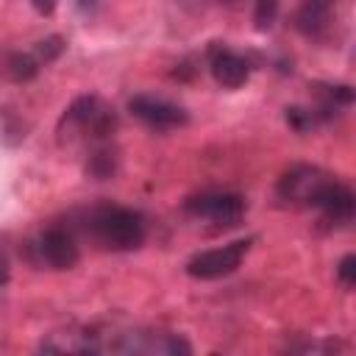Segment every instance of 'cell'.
I'll list each match as a JSON object with an SVG mask.
<instances>
[{
    "mask_svg": "<svg viewBox=\"0 0 356 356\" xmlns=\"http://www.w3.org/2000/svg\"><path fill=\"white\" fill-rule=\"evenodd\" d=\"M86 234L108 250H134L145 242V217L125 206H97L86 214Z\"/></svg>",
    "mask_w": 356,
    "mask_h": 356,
    "instance_id": "cell-1",
    "label": "cell"
},
{
    "mask_svg": "<svg viewBox=\"0 0 356 356\" xmlns=\"http://www.w3.org/2000/svg\"><path fill=\"white\" fill-rule=\"evenodd\" d=\"M114 128H117V114L97 95L75 97L58 122V134L67 131L70 136H89L95 142H106L114 134Z\"/></svg>",
    "mask_w": 356,
    "mask_h": 356,
    "instance_id": "cell-2",
    "label": "cell"
},
{
    "mask_svg": "<svg viewBox=\"0 0 356 356\" xmlns=\"http://www.w3.org/2000/svg\"><path fill=\"white\" fill-rule=\"evenodd\" d=\"M22 250L33 267H47V270H72L81 259V250H78L72 231L61 228V225L44 228L33 239H28Z\"/></svg>",
    "mask_w": 356,
    "mask_h": 356,
    "instance_id": "cell-3",
    "label": "cell"
},
{
    "mask_svg": "<svg viewBox=\"0 0 356 356\" xmlns=\"http://www.w3.org/2000/svg\"><path fill=\"white\" fill-rule=\"evenodd\" d=\"M253 239H236V242H228L222 248H211V250H200L195 253L189 261H186V275L197 278V281H214V278H222V275H231L242 259L248 256Z\"/></svg>",
    "mask_w": 356,
    "mask_h": 356,
    "instance_id": "cell-4",
    "label": "cell"
},
{
    "mask_svg": "<svg viewBox=\"0 0 356 356\" xmlns=\"http://www.w3.org/2000/svg\"><path fill=\"white\" fill-rule=\"evenodd\" d=\"M108 350L120 353H145V356H189L192 345L172 331H128L120 334L117 342L108 345Z\"/></svg>",
    "mask_w": 356,
    "mask_h": 356,
    "instance_id": "cell-5",
    "label": "cell"
},
{
    "mask_svg": "<svg viewBox=\"0 0 356 356\" xmlns=\"http://www.w3.org/2000/svg\"><path fill=\"white\" fill-rule=\"evenodd\" d=\"M184 209L195 217L220 222V225H236L248 209L245 197L236 192H203L184 203Z\"/></svg>",
    "mask_w": 356,
    "mask_h": 356,
    "instance_id": "cell-6",
    "label": "cell"
},
{
    "mask_svg": "<svg viewBox=\"0 0 356 356\" xmlns=\"http://www.w3.org/2000/svg\"><path fill=\"white\" fill-rule=\"evenodd\" d=\"M128 111L145 122L147 128H156V131H170V128H178V125H186L189 114L170 103V100H161V97H150V95H134L128 100Z\"/></svg>",
    "mask_w": 356,
    "mask_h": 356,
    "instance_id": "cell-7",
    "label": "cell"
},
{
    "mask_svg": "<svg viewBox=\"0 0 356 356\" xmlns=\"http://www.w3.org/2000/svg\"><path fill=\"white\" fill-rule=\"evenodd\" d=\"M331 175L320 167H309V164H298V167H289L281 178H278V197L286 200V203H303L309 206L312 197L320 192V186L328 181Z\"/></svg>",
    "mask_w": 356,
    "mask_h": 356,
    "instance_id": "cell-8",
    "label": "cell"
},
{
    "mask_svg": "<svg viewBox=\"0 0 356 356\" xmlns=\"http://www.w3.org/2000/svg\"><path fill=\"white\" fill-rule=\"evenodd\" d=\"M309 206H314V209L323 214L325 222H331V225H345V222H350L353 214H356V195H353L350 186H345L342 181L328 178V181L320 186V192L312 197Z\"/></svg>",
    "mask_w": 356,
    "mask_h": 356,
    "instance_id": "cell-9",
    "label": "cell"
},
{
    "mask_svg": "<svg viewBox=\"0 0 356 356\" xmlns=\"http://www.w3.org/2000/svg\"><path fill=\"white\" fill-rule=\"evenodd\" d=\"M209 70H211L214 81L225 89H239L250 78V61L245 56L228 50L220 42H211V47H209Z\"/></svg>",
    "mask_w": 356,
    "mask_h": 356,
    "instance_id": "cell-10",
    "label": "cell"
},
{
    "mask_svg": "<svg viewBox=\"0 0 356 356\" xmlns=\"http://www.w3.org/2000/svg\"><path fill=\"white\" fill-rule=\"evenodd\" d=\"M334 22V0H300L295 8L292 25L309 39H320Z\"/></svg>",
    "mask_w": 356,
    "mask_h": 356,
    "instance_id": "cell-11",
    "label": "cell"
},
{
    "mask_svg": "<svg viewBox=\"0 0 356 356\" xmlns=\"http://www.w3.org/2000/svg\"><path fill=\"white\" fill-rule=\"evenodd\" d=\"M117 167H120L117 150H114L108 142H100V145L86 156L83 172H86V178H92V181H108V178L117 175Z\"/></svg>",
    "mask_w": 356,
    "mask_h": 356,
    "instance_id": "cell-12",
    "label": "cell"
},
{
    "mask_svg": "<svg viewBox=\"0 0 356 356\" xmlns=\"http://www.w3.org/2000/svg\"><path fill=\"white\" fill-rule=\"evenodd\" d=\"M39 61H36V56L33 53H6L3 56V64H0V70H3V75L8 78V81H14V83H28V81H33L36 75H39Z\"/></svg>",
    "mask_w": 356,
    "mask_h": 356,
    "instance_id": "cell-13",
    "label": "cell"
},
{
    "mask_svg": "<svg viewBox=\"0 0 356 356\" xmlns=\"http://www.w3.org/2000/svg\"><path fill=\"white\" fill-rule=\"evenodd\" d=\"M284 120H286V125L295 134H312L314 125L320 122L317 114H314V108H306V106H286L284 108Z\"/></svg>",
    "mask_w": 356,
    "mask_h": 356,
    "instance_id": "cell-14",
    "label": "cell"
},
{
    "mask_svg": "<svg viewBox=\"0 0 356 356\" xmlns=\"http://www.w3.org/2000/svg\"><path fill=\"white\" fill-rule=\"evenodd\" d=\"M64 50H67V39H64V36H58V33H50V36H44V39H39V42H36L33 56H36V61H39V64H50V61H56Z\"/></svg>",
    "mask_w": 356,
    "mask_h": 356,
    "instance_id": "cell-15",
    "label": "cell"
},
{
    "mask_svg": "<svg viewBox=\"0 0 356 356\" xmlns=\"http://www.w3.org/2000/svg\"><path fill=\"white\" fill-rule=\"evenodd\" d=\"M278 8H281V0H256V8H253V28L256 31H270L278 19Z\"/></svg>",
    "mask_w": 356,
    "mask_h": 356,
    "instance_id": "cell-16",
    "label": "cell"
},
{
    "mask_svg": "<svg viewBox=\"0 0 356 356\" xmlns=\"http://www.w3.org/2000/svg\"><path fill=\"white\" fill-rule=\"evenodd\" d=\"M337 281H339L345 289H353V286H356V256H353V253H345V256L337 261Z\"/></svg>",
    "mask_w": 356,
    "mask_h": 356,
    "instance_id": "cell-17",
    "label": "cell"
},
{
    "mask_svg": "<svg viewBox=\"0 0 356 356\" xmlns=\"http://www.w3.org/2000/svg\"><path fill=\"white\" fill-rule=\"evenodd\" d=\"M31 6H33V11H36V14H42V17H50V14L56 11L58 0H31Z\"/></svg>",
    "mask_w": 356,
    "mask_h": 356,
    "instance_id": "cell-18",
    "label": "cell"
},
{
    "mask_svg": "<svg viewBox=\"0 0 356 356\" xmlns=\"http://www.w3.org/2000/svg\"><path fill=\"white\" fill-rule=\"evenodd\" d=\"M11 278V264H8V256L6 250H0V286H6Z\"/></svg>",
    "mask_w": 356,
    "mask_h": 356,
    "instance_id": "cell-19",
    "label": "cell"
},
{
    "mask_svg": "<svg viewBox=\"0 0 356 356\" xmlns=\"http://www.w3.org/2000/svg\"><path fill=\"white\" fill-rule=\"evenodd\" d=\"M97 3H100V0H75V8H78L81 14H95Z\"/></svg>",
    "mask_w": 356,
    "mask_h": 356,
    "instance_id": "cell-20",
    "label": "cell"
}]
</instances>
